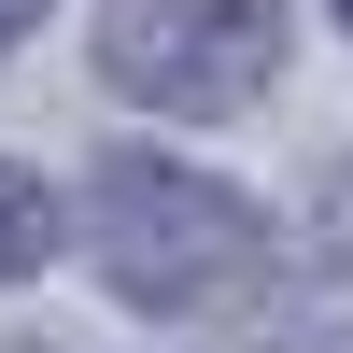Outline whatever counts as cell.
<instances>
[{"label": "cell", "instance_id": "cell-1", "mask_svg": "<svg viewBox=\"0 0 353 353\" xmlns=\"http://www.w3.org/2000/svg\"><path fill=\"white\" fill-rule=\"evenodd\" d=\"M85 254H99V283L128 311H241V297H269V226L212 170H170V156H99Z\"/></svg>", "mask_w": 353, "mask_h": 353}, {"label": "cell", "instance_id": "cell-2", "mask_svg": "<svg viewBox=\"0 0 353 353\" xmlns=\"http://www.w3.org/2000/svg\"><path fill=\"white\" fill-rule=\"evenodd\" d=\"M99 71L128 99L184 113V128L254 113L269 71H283V0H113L99 14Z\"/></svg>", "mask_w": 353, "mask_h": 353}, {"label": "cell", "instance_id": "cell-3", "mask_svg": "<svg viewBox=\"0 0 353 353\" xmlns=\"http://www.w3.org/2000/svg\"><path fill=\"white\" fill-rule=\"evenodd\" d=\"M43 254H57V198L28 184V170H0V283H14V269H43Z\"/></svg>", "mask_w": 353, "mask_h": 353}, {"label": "cell", "instance_id": "cell-4", "mask_svg": "<svg viewBox=\"0 0 353 353\" xmlns=\"http://www.w3.org/2000/svg\"><path fill=\"white\" fill-rule=\"evenodd\" d=\"M28 14H43V0H0V57H14V43H28Z\"/></svg>", "mask_w": 353, "mask_h": 353}, {"label": "cell", "instance_id": "cell-5", "mask_svg": "<svg viewBox=\"0 0 353 353\" xmlns=\"http://www.w3.org/2000/svg\"><path fill=\"white\" fill-rule=\"evenodd\" d=\"M339 14H353V0H339Z\"/></svg>", "mask_w": 353, "mask_h": 353}]
</instances>
